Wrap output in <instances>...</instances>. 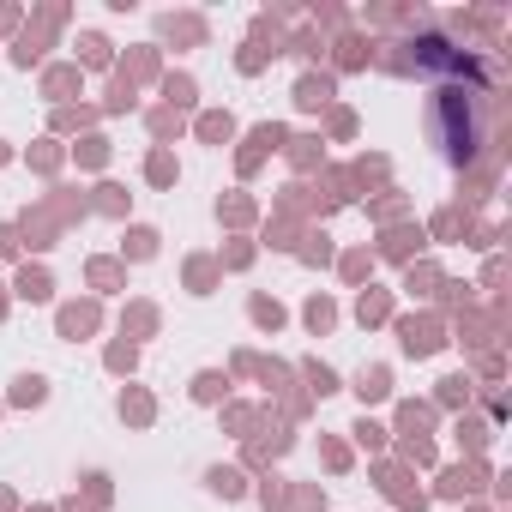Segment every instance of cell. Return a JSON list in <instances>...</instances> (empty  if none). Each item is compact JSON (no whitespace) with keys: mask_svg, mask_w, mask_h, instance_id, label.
I'll return each instance as SVG.
<instances>
[{"mask_svg":"<svg viewBox=\"0 0 512 512\" xmlns=\"http://www.w3.org/2000/svg\"><path fill=\"white\" fill-rule=\"evenodd\" d=\"M410 61H416V67H428V73H452V79H464V73H470V79H482V67H476L470 55H458L446 37H416V43H410Z\"/></svg>","mask_w":512,"mask_h":512,"instance_id":"obj_1","label":"cell"}]
</instances>
